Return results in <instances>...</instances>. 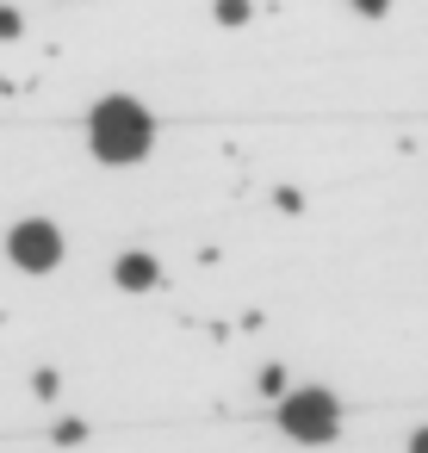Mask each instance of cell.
Masks as SVG:
<instances>
[{"mask_svg":"<svg viewBox=\"0 0 428 453\" xmlns=\"http://www.w3.org/2000/svg\"><path fill=\"white\" fill-rule=\"evenodd\" d=\"M88 137H94V156H100V162L125 168V162H143V156H149V143H156V125H149V112H143L137 100L112 94V100H100V106H94V125H88Z\"/></svg>","mask_w":428,"mask_h":453,"instance_id":"obj_1","label":"cell"},{"mask_svg":"<svg viewBox=\"0 0 428 453\" xmlns=\"http://www.w3.org/2000/svg\"><path fill=\"white\" fill-rule=\"evenodd\" d=\"M279 428L292 434V441H304V447H323V441H335V428H341V410H335V397L329 391H292V397H279Z\"/></svg>","mask_w":428,"mask_h":453,"instance_id":"obj_2","label":"cell"},{"mask_svg":"<svg viewBox=\"0 0 428 453\" xmlns=\"http://www.w3.org/2000/svg\"><path fill=\"white\" fill-rule=\"evenodd\" d=\"M7 255H13V267H26V273H50V267L63 261V230L44 224V218H26V224H13Z\"/></svg>","mask_w":428,"mask_h":453,"instance_id":"obj_3","label":"cell"},{"mask_svg":"<svg viewBox=\"0 0 428 453\" xmlns=\"http://www.w3.org/2000/svg\"><path fill=\"white\" fill-rule=\"evenodd\" d=\"M112 273H118V286H125V292H149V286H156V261H149V255H137V249H131V255H118V267H112Z\"/></svg>","mask_w":428,"mask_h":453,"instance_id":"obj_4","label":"cell"},{"mask_svg":"<svg viewBox=\"0 0 428 453\" xmlns=\"http://www.w3.org/2000/svg\"><path fill=\"white\" fill-rule=\"evenodd\" d=\"M218 19H224V26H242V19H248V0H218Z\"/></svg>","mask_w":428,"mask_h":453,"instance_id":"obj_5","label":"cell"},{"mask_svg":"<svg viewBox=\"0 0 428 453\" xmlns=\"http://www.w3.org/2000/svg\"><path fill=\"white\" fill-rule=\"evenodd\" d=\"M0 38H19V13L13 7H0Z\"/></svg>","mask_w":428,"mask_h":453,"instance_id":"obj_6","label":"cell"},{"mask_svg":"<svg viewBox=\"0 0 428 453\" xmlns=\"http://www.w3.org/2000/svg\"><path fill=\"white\" fill-rule=\"evenodd\" d=\"M354 7H360V13H372V19H378V13H385V7H391V0H354Z\"/></svg>","mask_w":428,"mask_h":453,"instance_id":"obj_7","label":"cell"},{"mask_svg":"<svg viewBox=\"0 0 428 453\" xmlns=\"http://www.w3.org/2000/svg\"><path fill=\"white\" fill-rule=\"evenodd\" d=\"M409 453H428V428H416V441H409Z\"/></svg>","mask_w":428,"mask_h":453,"instance_id":"obj_8","label":"cell"}]
</instances>
